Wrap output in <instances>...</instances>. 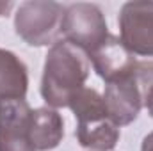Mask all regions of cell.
I'll use <instances>...</instances> for the list:
<instances>
[{
  "mask_svg": "<svg viewBox=\"0 0 153 151\" xmlns=\"http://www.w3.org/2000/svg\"><path fill=\"white\" fill-rule=\"evenodd\" d=\"M91 71L89 55L70 43L68 39H61L53 43L46 53L43 78H41V96L43 100L53 107H68L70 100L76 91L85 87V80Z\"/></svg>",
  "mask_w": 153,
  "mask_h": 151,
  "instance_id": "cell-1",
  "label": "cell"
},
{
  "mask_svg": "<svg viewBox=\"0 0 153 151\" xmlns=\"http://www.w3.org/2000/svg\"><path fill=\"white\" fill-rule=\"evenodd\" d=\"M68 107L76 119V141L82 148L111 151L119 141V126L111 119L103 96L91 87H82L70 100Z\"/></svg>",
  "mask_w": 153,
  "mask_h": 151,
  "instance_id": "cell-2",
  "label": "cell"
},
{
  "mask_svg": "<svg viewBox=\"0 0 153 151\" xmlns=\"http://www.w3.org/2000/svg\"><path fill=\"white\" fill-rule=\"evenodd\" d=\"M66 7L52 0H30L20 4L14 14L16 34L30 46H46L57 43L62 34V18Z\"/></svg>",
  "mask_w": 153,
  "mask_h": 151,
  "instance_id": "cell-3",
  "label": "cell"
},
{
  "mask_svg": "<svg viewBox=\"0 0 153 151\" xmlns=\"http://www.w3.org/2000/svg\"><path fill=\"white\" fill-rule=\"evenodd\" d=\"M61 32L87 55L98 50L111 36L102 9L87 2H76L66 7Z\"/></svg>",
  "mask_w": 153,
  "mask_h": 151,
  "instance_id": "cell-4",
  "label": "cell"
},
{
  "mask_svg": "<svg viewBox=\"0 0 153 151\" xmlns=\"http://www.w3.org/2000/svg\"><path fill=\"white\" fill-rule=\"evenodd\" d=\"M123 44L134 55L153 57V2L134 0L123 4L117 18Z\"/></svg>",
  "mask_w": 153,
  "mask_h": 151,
  "instance_id": "cell-5",
  "label": "cell"
},
{
  "mask_svg": "<svg viewBox=\"0 0 153 151\" xmlns=\"http://www.w3.org/2000/svg\"><path fill=\"white\" fill-rule=\"evenodd\" d=\"M30 114L25 100H0V151H36L30 139Z\"/></svg>",
  "mask_w": 153,
  "mask_h": 151,
  "instance_id": "cell-6",
  "label": "cell"
},
{
  "mask_svg": "<svg viewBox=\"0 0 153 151\" xmlns=\"http://www.w3.org/2000/svg\"><path fill=\"white\" fill-rule=\"evenodd\" d=\"M103 101L116 126H126L134 123L143 107V94L135 73L109 82L105 85Z\"/></svg>",
  "mask_w": 153,
  "mask_h": 151,
  "instance_id": "cell-7",
  "label": "cell"
},
{
  "mask_svg": "<svg viewBox=\"0 0 153 151\" xmlns=\"http://www.w3.org/2000/svg\"><path fill=\"white\" fill-rule=\"evenodd\" d=\"M89 59L93 61V68L98 73V76L107 84L135 73L137 68V61L134 53L123 44L121 39L112 34L98 50H94L89 55Z\"/></svg>",
  "mask_w": 153,
  "mask_h": 151,
  "instance_id": "cell-8",
  "label": "cell"
},
{
  "mask_svg": "<svg viewBox=\"0 0 153 151\" xmlns=\"http://www.w3.org/2000/svg\"><path fill=\"white\" fill-rule=\"evenodd\" d=\"M30 139L36 151L55 150L64 139V121L55 109L39 107L30 114Z\"/></svg>",
  "mask_w": 153,
  "mask_h": 151,
  "instance_id": "cell-9",
  "label": "cell"
},
{
  "mask_svg": "<svg viewBox=\"0 0 153 151\" xmlns=\"http://www.w3.org/2000/svg\"><path fill=\"white\" fill-rule=\"evenodd\" d=\"M29 87V73L23 61L0 48V100H25Z\"/></svg>",
  "mask_w": 153,
  "mask_h": 151,
  "instance_id": "cell-10",
  "label": "cell"
},
{
  "mask_svg": "<svg viewBox=\"0 0 153 151\" xmlns=\"http://www.w3.org/2000/svg\"><path fill=\"white\" fill-rule=\"evenodd\" d=\"M135 76L141 87L143 103L148 109V114L153 117V61L150 62H137Z\"/></svg>",
  "mask_w": 153,
  "mask_h": 151,
  "instance_id": "cell-11",
  "label": "cell"
},
{
  "mask_svg": "<svg viewBox=\"0 0 153 151\" xmlns=\"http://www.w3.org/2000/svg\"><path fill=\"white\" fill-rule=\"evenodd\" d=\"M141 151H153V132H152V133H148V135L143 139Z\"/></svg>",
  "mask_w": 153,
  "mask_h": 151,
  "instance_id": "cell-12",
  "label": "cell"
},
{
  "mask_svg": "<svg viewBox=\"0 0 153 151\" xmlns=\"http://www.w3.org/2000/svg\"><path fill=\"white\" fill-rule=\"evenodd\" d=\"M13 5H14V4H13V2H9V0H7V2L0 0V18H2V16H7V13L13 9Z\"/></svg>",
  "mask_w": 153,
  "mask_h": 151,
  "instance_id": "cell-13",
  "label": "cell"
}]
</instances>
